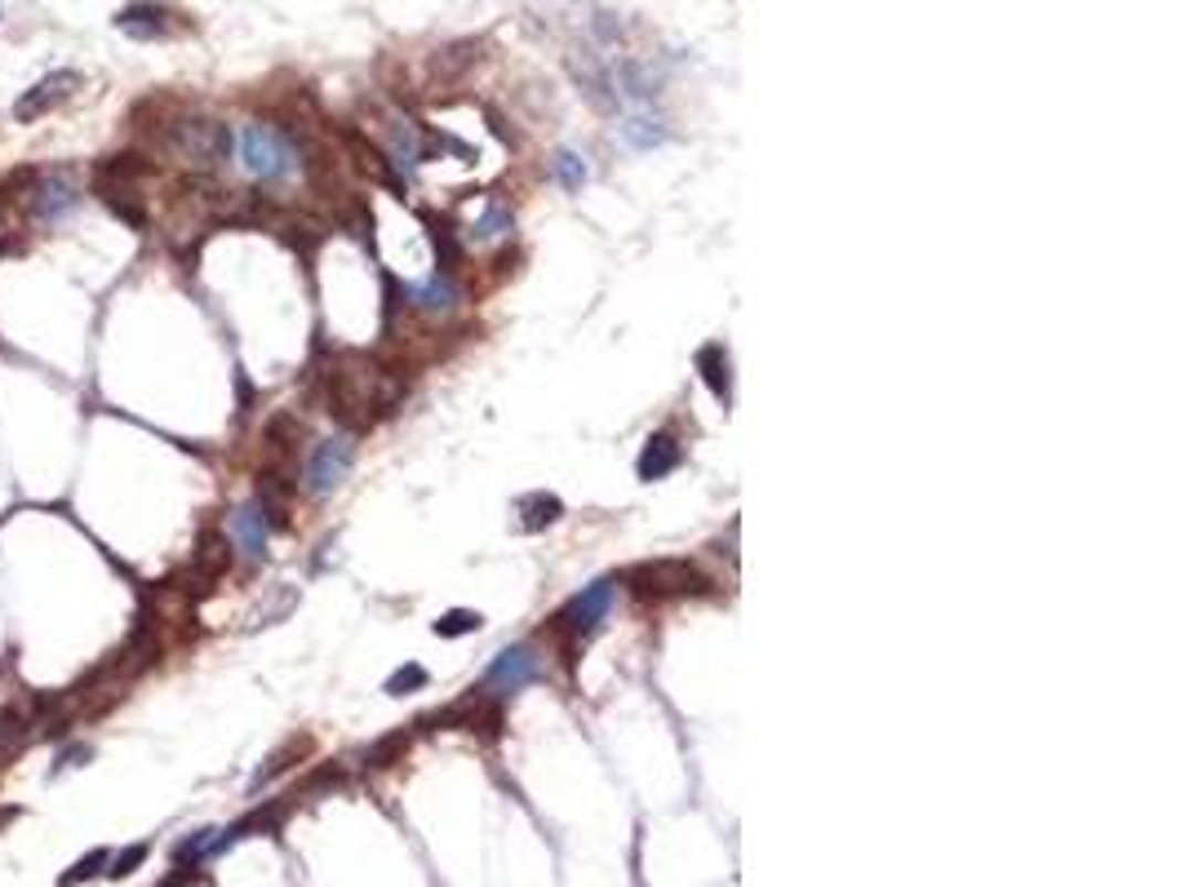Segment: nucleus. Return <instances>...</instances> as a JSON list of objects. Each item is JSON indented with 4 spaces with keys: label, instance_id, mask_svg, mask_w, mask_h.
<instances>
[{
    "label": "nucleus",
    "instance_id": "nucleus-15",
    "mask_svg": "<svg viewBox=\"0 0 1185 887\" xmlns=\"http://www.w3.org/2000/svg\"><path fill=\"white\" fill-rule=\"evenodd\" d=\"M698 369H702V378H706L711 395L728 404L733 378H728V351H724V342H711V347H702V351H698Z\"/></svg>",
    "mask_w": 1185,
    "mask_h": 887
},
{
    "label": "nucleus",
    "instance_id": "nucleus-12",
    "mask_svg": "<svg viewBox=\"0 0 1185 887\" xmlns=\"http://www.w3.org/2000/svg\"><path fill=\"white\" fill-rule=\"evenodd\" d=\"M680 462H684V444H680L675 435H653V440L644 444L636 471H640L644 484H653V479H667L671 471H680Z\"/></svg>",
    "mask_w": 1185,
    "mask_h": 887
},
{
    "label": "nucleus",
    "instance_id": "nucleus-3",
    "mask_svg": "<svg viewBox=\"0 0 1185 887\" xmlns=\"http://www.w3.org/2000/svg\"><path fill=\"white\" fill-rule=\"evenodd\" d=\"M165 147L182 160V165H191V169H222L227 160H231V147H235V138H231V129L222 125V120H209V116H187V120H174L169 125V134H165Z\"/></svg>",
    "mask_w": 1185,
    "mask_h": 887
},
{
    "label": "nucleus",
    "instance_id": "nucleus-23",
    "mask_svg": "<svg viewBox=\"0 0 1185 887\" xmlns=\"http://www.w3.org/2000/svg\"><path fill=\"white\" fill-rule=\"evenodd\" d=\"M90 754H94L90 746H72V750H63V759H59V768H76V763H81V759H90Z\"/></svg>",
    "mask_w": 1185,
    "mask_h": 887
},
{
    "label": "nucleus",
    "instance_id": "nucleus-13",
    "mask_svg": "<svg viewBox=\"0 0 1185 887\" xmlns=\"http://www.w3.org/2000/svg\"><path fill=\"white\" fill-rule=\"evenodd\" d=\"M515 524H520V532H542V528H550L559 515H564V501L555 497V493H524L520 501H515Z\"/></svg>",
    "mask_w": 1185,
    "mask_h": 887
},
{
    "label": "nucleus",
    "instance_id": "nucleus-22",
    "mask_svg": "<svg viewBox=\"0 0 1185 887\" xmlns=\"http://www.w3.org/2000/svg\"><path fill=\"white\" fill-rule=\"evenodd\" d=\"M147 856H151V843H129L125 852H116V856H112L107 874H112V878H129V874H134V869H138Z\"/></svg>",
    "mask_w": 1185,
    "mask_h": 887
},
{
    "label": "nucleus",
    "instance_id": "nucleus-9",
    "mask_svg": "<svg viewBox=\"0 0 1185 887\" xmlns=\"http://www.w3.org/2000/svg\"><path fill=\"white\" fill-rule=\"evenodd\" d=\"M178 19L182 14L174 6H165V0H134V6H125L116 14V28L134 41H165L178 32Z\"/></svg>",
    "mask_w": 1185,
    "mask_h": 887
},
{
    "label": "nucleus",
    "instance_id": "nucleus-10",
    "mask_svg": "<svg viewBox=\"0 0 1185 887\" xmlns=\"http://www.w3.org/2000/svg\"><path fill=\"white\" fill-rule=\"evenodd\" d=\"M266 537H271V524H266V515H262L258 501H244V506L231 510V519H227V541H231V550H235L240 559L262 563V559H266Z\"/></svg>",
    "mask_w": 1185,
    "mask_h": 887
},
{
    "label": "nucleus",
    "instance_id": "nucleus-18",
    "mask_svg": "<svg viewBox=\"0 0 1185 887\" xmlns=\"http://www.w3.org/2000/svg\"><path fill=\"white\" fill-rule=\"evenodd\" d=\"M107 865H112V852H107V847H94V852H85L67 874H59V887H81V883L107 874Z\"/></svg>",
    "mask_w": 1185,
    "mask_h": 887
},
{
    "label": "nucleus",
    "instance_id": "nucleus-14",
    "mask_svg": "<svg viewBox=\"0 0 1185 887\" xmlns=\"http://www.w3.org/2000/svg\"><path fill=\"white\" fill-rule=\"evenodd\" d=\"M622 138H627L631 147L649 151V147H662V142L671 138V129H667V120H662V116H653L649 107H640V112H631V116L622 120Z\"/></svg>",
    "mask_w": 1185,
    "mask_h": 887
},
{
    "label": "nucleus",
    "instance_id": "nucleus-6",
    "mask_svg": "<svg viewBox=\"0 0 1185 887\" xmlns=\"http://www.w3.org/2000/svg\"><path fill=\"white\" fill-rule=\"evenodd\" d=\"M356 466V435H329L312 448L307 471H303V488L312 497H329Z\"/></svg>",
    "mask_w": 1185,
    "mask_h": 887
},
{
    "label": "nucleus",
    "instance_id": "nucleus-4",
    "mask_svg": "<svg viewBox=\"0 0 1185 887\" xmlns=\"http://www.w3.org/2000/svg\"><path fill=\"white\" fill-rule=\"evenodd\" d=\"M631 595L640 604H667V600H684V595H706V577L689 563V559H658V563H636L627 572Z\"/></svg>",
    "mask_w": 1185,
    "mask_h": 887
},
{
    "label": "nucleus",
    "instance_id": "nucleus-1",
    "mask_svg": "<svg viewBox=\"0 0 1185 887\" xmlns=\"http://www.w3.org/2000/svg\"><path fill=\"white\" fill-rule=\"evenodd\" d=\"M231 156L258 187H289L307 173V151L298 147V138L271 120H249L235 134Z\"/></svg>",
    "mask_w": 1185,
    "mask_h": 887
},
{
    "label": "nucleus",
    "instance_id": "nucleus-8",
    "mask_svg": "<svg viewBox=\"0 0 1185 887\" xmlns=\"http://www.w3.org/2000/svg\"><path fill=\"white\" fill-rule=\"evenodd\" d=\"M81 81H85L81 72H50L45 81H36V85L14 103V120H19V125H36V120L50 116L54 107H63V103L81 89Z\"/></svg>",
    "mask_w": 1185,
    "mask_h": 887
},
{
    "label": "nucleus",
    "instance_id": "nucleus-17",
    "mask_svg": "<svg viewBox=\"0 0 1185 887\" xmlns=\"http://www.w3.org/2000/svg\"><path fill=\"white\" fill-rule=\"evenodd\" d=\"M409 741H413V732H391V737H382V741H374L369 750H365V768H391V763H400L405 754H409Z\"/></svg>",
    "mask_w": 1185,
    "mask_h": 887
},
{
    "label": "nucleus",
    "instance_id": "nucleus-7",
    "mask_svg": "<svg viewBox=\"0 0 1185 887\" xmlns=\"http://www.w3.org/2000/svg\"><path fill=\"white\" fill-rule=\"evenodd\" d=\"M542 675V657H537V648L533 644H511V648H502L497 657H493V666L484 670V693H493L497 701H506V697H515L524 684H533Z\"/></svg>",
    "mask_w": 1185,
    "mask_h": 887
},
{
    "label": "nucleus",
    "instance_id": "nucleus-21",
    "mask_svg": "<svg viewBox=\"0 0 1185 887\" xmlns=\"http://www.w3.org/2000/svg\"><path fill=\"white\" fill-rule=\"evenodd\" d=\"M431 684V675H427V666H418V662H409V666H400L391 679H387V693L391 697H405V693H418V688H427Z\"/></svg>",
    "mask_w": 1185,
    "mask_h": 887
},
{
    "label": "nucleus",
    "instance_id": "nucleus-16",
    "mask_svg": "<svg viewBox=\"0 0 1185 887\" xmlns=\"http://www.w3.org/2000/svg\"><path fill=\"white\" fill-rule=\"evenodd\" d=\"M515 231V218H511V209L502 204V200H489V209L475 218V226H471V235L480 240V244H493V240H506Z\"/></svg>",
    "mask_w": 1185,
    "mask_h": 887
},
{
    "label": "nucleus",
    "instance_id": "nucleus-2",
    "mask_svg": "<svg viewBox=\"0 0 1185 887\" xmlns=\"http://www.w3.org/2000/svg\"><path fill=\"white\" fill-rule=\"evenodd\" d=\"M614 595H618V577H600V581H590L581 585L577 595L550 617V635L564 640V657L573 662L590 640H596V631L605 626L609 609H614Z\"/></svg>",
    "mask_w": 1185,
    "mask_h": 887
},
{
    "label": "nucleus",
    "instance_id": "nucleus-11",
    "mask_svg": "<svg viewBox=\"0 0 1185 887\" xmlns=\"http://www.w3.org/2000/svg\"><path fill=\"white\" fill-rule=\"evenodd\" d=\"M400 298L409 303V307H418V311H427V316H449L453 307H458V298H462V288H458V275H449V271H431L422 284H409Z\"/></svg>",
    "mask_w": 1185,
    "mask_h": 887
},
{
    "label": "nucleus",
    "instance_id": "nucleus-5",
    "mask_svg": "<svg viewBox=\"0 0 1185 887\" xmlns=\"http://www.w3.org/2000/svg\"><path fill=\"white\" fill-rule=\"evenodd\" d=\"M76 204H81V187H76V178L67 169H36L32 191H28L32 222L59 226V222H67L76 213Z\"/></svg>",
    "mask_w": 1185,
    "mask_h": 887
},
{
    "label": "nucleus",
    "instance_id": "nucleus-20",
    "mask_svg": "<svg viewBox=\"0 0 1185 887\" xmlns=\"http://www.w3.org/2000/svg\"><path fill=\"white\" fill-rule=\"evenodd\" d=\"M550 173H555V182H559V187L577 191V187L586 182V173H590V169H586V160H581L577 151H559V156L550 160Z\"/></svg>",
    "mask_w": 1185,
    "mask_h": 887
},
{
    "label": "nucleus",
    "instance_id": "nucleus-19",
    "mask_svg": "<svg viewBox=\"0 0 1185 887\" xmlns=\"http://www.w3.org/2000/svg\"><path fill=\"white\" fill-rule=\"evenodd\" d=\"M484 626V617L475 613V609H449L431 631L440 635V640H462V635H475Z\"/></svg>",
    "mask_w": 1185,
    "mask_h": 887
}]
</instances>
